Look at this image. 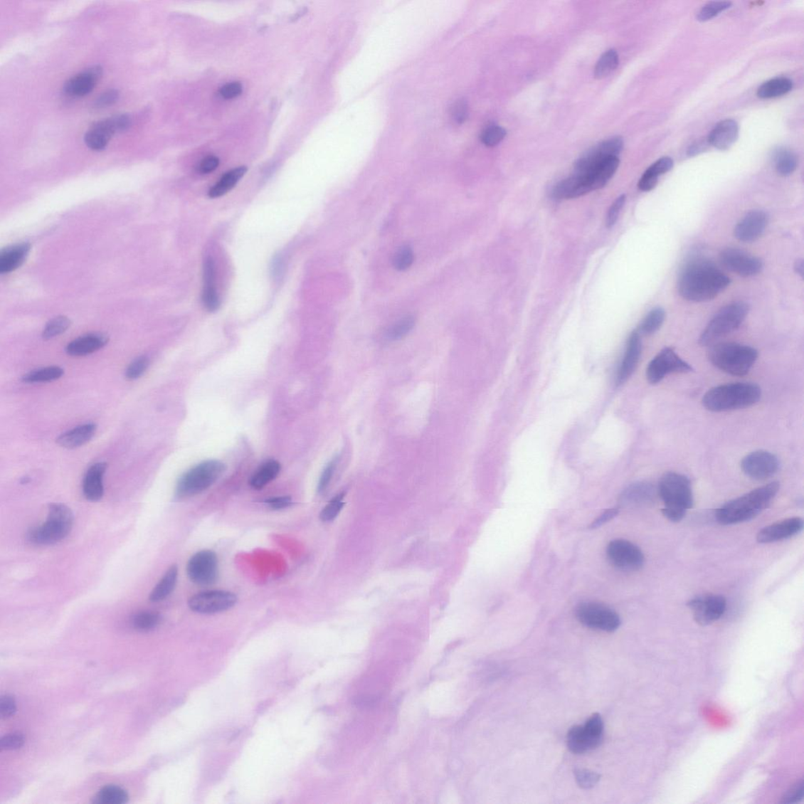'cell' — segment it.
I'll return each instance as SVG.
<instances>
[{"label": "cell", "instance_id": "03108f58", "mask_svg": "<svg viewBox=\"0 0 804 804\" xmlns=\"http://www.w3.org/2000/svg\"><path fill=\"white\" fill-rule=\"evenodd\" d=\"M794 270L796 274L799 275L801 277H803L804 265L803 260H798L794 265Z\"/></svg>", "mask_w": 804, "mask_h": 804}, {"label": "cell", "instance_id": "9a60e30c", "mask_svg": "<svg viewBox=\"0 0 804 804\" xmlns=\"http://www.w3.org/2000/svg\"><path fill=\"white\" fill-rule=\"evenodd\" d=\"M238 602V597L230 591L212 590L202 591L189 599V608L191 610L211 614L228 610Z\"/></svg>", "mask_w": 804, "mask_h": 804}, {"label": "cell", "instance_id": "ba28073f", "mask_svg": "<svg viewBox=\"0 0 804 804\" xmlns=\"http://www.w3.org/2000/svg\"><path fill=\"white\" fill-rule=\"evenodd\" d=\"M225 470V465L218 460H207L195 466L180 477L176 485V497L185 499L201 494L211 487Z\"/></svg>", "mask_w": 804, "mask_h": 804}, {"label": "cell", "instance_id": "603a6c76", "mask_svg": "<svg viewBox=\"0 0 804 804\" xmlns=\"http://www.w3.org/2000/svg\"><path fill=\"white\" fill-rule=\"evenodd\" d=\"M102 73V68L97 65L74 75L65 83V93L75 97L89 95L100 80Z\"/></svg>", "mask_w": 804, "mask_h": 804}, {"label": "cell", "instance_id": "e7e4bbea", "mask_svg": "<svg viewBox=\"0 0 804 804\" xmlns=\"http://www.w3.org/2000/svg\"><path fill=\"white\" fill-rule=\"evenodd\" d=\"M707 145H709L708 142H699L694 144V145L690 146V147L687 150L688 156L694 157V156H696L697 154H699L700 153H702V152H703L705 149H707Z\"/></svg>", "mask_w": 804, "mask_h": 804}, {"label": "cell", "instance_id": "ffe728a7", "mask_svg": "<svg viewBox=\"0 0 804 804\" xmlns=\"http://www.w3.org/2000/svg\"><path fill=\"white\" fill-rule=\"evenodd\" d=\"M769 218L763 211L749 212L735 226L734 237L739 241L751 243L760 238L768 225Z\"/></svg>", "mask_w": 804, "mask_h": 804}, {"label": "cell", "instance_id": "681fc988", "mask_svg": "<svg viewBox=\"0 0 804 804\" xmlns=\"http://www.w3.org/2000/svg\"><path fill=\"white\" fill-rule=\"evenodd\" d=\"M414 261L413 250L409 246L400 248L393 258V268L398 270H406L411 267Z\"/></svg>", "mask_w": 804, "mask_h": 804}, {"label": "cell", "instance_id": "e575fe53", "mask_svg": "<svg viewBox=\"0 0 804 804\" xmlns=\"http://www.w3.org/2000/svg\"><path fill=\"white\" fill-rule=\"evenodd\" d=\"M793 85L791 80L781 78L768 80L757 90V96L762 100L778 97L791 92Z\"/></svg>", "mask_w": 804, "mask_h": 804}, {"label": "cell", "instance_id": "277c9868", "mask_svg": "<svg viewBox=\"0 0 804 804\" xmlns=\"http://www.w3.org/2000/svg\"><path fill=\"white\" fill-rule=\"evenodd\" d=\"M658 494L663 500L664 517L673 522L685 517L694 504L692 484L684 475L676 472L665 474L658 485Z\"/></svg>", "mask_w": 804, "mask_h": 804}, {"label": "cell", "instance_id": "94428289", "mask_svg": "<svg viewBox=\"0 0 804 804\" xmlns=\"http://www.w3.org/2000/svg\"><path fill=\"white\" fill-rule=\"evenodd\" d=\"M265 503L272 508V509L280 510L291 506L292 504V499L290 497L287 496L276 497L265 499Z\"/></svg>", "mask_w": 804, "mask_h": 804}, {"label": "cell", "instance_id": "f1b7e54d", "mask_svg": "<svg viewBox=\"0 0 804 804\" xmlns=\"http://www.w3.org/2000/svg\"><path fill=\"white\" fill-rule=\"evenodd\" d=\"M97 425L89 423L75 427L60 435L56 443L65 449L74 450L86 445L96 434Z\"/></svg>", "mask_w": 804, "mask_h": 804}, {"label": "cell", "instance_id": "680465c9", "mask_svg": "<svg viewBox=\"0 0 804 804\" xmlns=\"http://www.w3.org/2000/svg\"><path fill=\"white\" fill-rule=\"evenodd\" d=\"M242 93V85L238 82H232L226 83L219 90V94L226 100H232V98L238 97Z\"/></svg>", "mask_w": 804, "mask_h": 804}, {"label": "cell", "instance_id": "f6af8a7d", "mask_svg": "<svg viewBox=\"0 0 804 804\" xmlns=\"http://www.w3.org/2000/svg\"><path fill=\"white\" fill-rule=\"evenodd\" d=\"M731 5V2L725 1L708 3L697 13V19L700 21H709L716 17L718 14L729 9Z\"/></svg>", "mask_w": 804, "mask_h": 804}, {"label": "cell", "instance_id": "8d00e7d4", "mask_svg": "<svg viewBox=\"0 0 804 804\" xmlns=\"http://www.w3.org/2000/svg\"><path fill=\"white\" fill-rule=\"evenodd\" d=\"M64 375V369L58 366H49L29 371L21 377L25 384L51 383L58 381Z\"/></svg>", "mask_w": 804, "mask_h": 804}, {"label": "cell", "instance_id": "6f0895ef", "mask_svg": "<svg viewBox=\"0 0 804 804\" xmlns=\"http://www.w3.org/2000/svg\"><path fill=\"white\" fill-rule=\"evenodd\" d=\"M336 467L337 460H333L324 470L317 488L318 492H321V494L328 488L329 485L332 480L334 472H335Z\"/></svg>", "mask_w": 804, "mask_h": 804}, {"label": "cell", "instance_id": "83f0119b", "mask_svg": "<svg viewBox=\"0 0 804 804\" xmlns=\"http://www.w3.org/2000/svg\"><path fill=\"white\" fill-rule=\"evenodd\" d=\"M655 490L648 482H637L629 485L619 497L621 506L634 507L648 504L653 502Z\"/></svg>", "mask_w": 804, "mask_h": 804}, {"label": "cell", "instance_id": "74e56055", "mask_svg": "<svg viewBox=\"0 0 804 804\" xmlns=\"http://www.w3.org/2000/svg\"><path fill=\"white\" fill-rule=\"evenodd\" d=\"M773 160H775L776 169L781 176H790L798 169V157L790 150L778 149Z\"/></svg>", "mask_w": 804, "mask_h": 804}, {"label": "cell", "instance_id": "5b68a950", "mask_svg": "<svg viewBox=\"0 0 804 804\" xmlns=\"http://www.w3.org/2000/svg\"><path fill=\"white\" fill-rule=\"evenodd\" d=\"M756 349L737 343H721L713 345L709 359L713 366L727 374L736 376L747 375L758 359Z\"/></svg>", "mask_w": 804, "mask_h": 804}, {"label": "cell", "instance_id": "ab89813d", "mask_svg": "<svg viewBox=\"0 0 804 804\" xmlns=\"http://www.w3.org/2000/svg\"><path fill=\"white\" fill-rule=\"evenodd\" d=\"M128 801L127 793L117 786H105L95 796L94 803L98 804H124Z\"/></svg>", "mask_w": 804, "mask_h": 804}, {"label": "cell", "instance_id": "44dd1931", "mask_svg": "<svg viewBox=\"0 0 804 804\" xmlns=\"http://www.w3.org/2000/svg\"><path fill=\"white\" fill-rule=\"evenodd\" d=\"M642 349L641 335L638 331H634L628 339L623 359L618 370L616 381L618 385L626 383L634 374L640 360Z\"/></svg>", "mask_w": 804, "mask_h": 804}, {"label": "cell", "instance_id": "816d5d0a", "mask_svg": "<svg viewBox=\"0 0 804 804\" xmlns=\"http://www.w3.org/2000/svg\"><path fill=\"white\" fill-rule=\"evenodd\" d=\"M625 202L626 196L623 194L618 197L616 201L612 203L605 220V224L608 228H611V227L616 224L620 211L623 209Z\"/></svg>", "mask_w": 804, "mask_h": 804}, {"label": "cell", "instance_id": "836d02e7", "mask_svg": "<svg viewBox=\"0 0 804 804\" xmlns=\"http://www.w3.org/2000/svg\"><path fill=\"white\" fill-rule=\"evenodd\" d=\"M247 170L246 166H239V168L227 171L218 183L210 189L208 196L211 199H218V197L229 193L232 189L236 186L241 178L245 176Z\"/></svg>", "mask_w": 804, "mask_h": 804}, {"label": "cell", "instance_id": "d6a6232c", "mask_svg": "<svg viewBox=\"0 0 804 804\" xmlns=\"http://www.w3.org/2000/svg\"><path fill=\"white\" fill-rule=\"evenodd\" d=\"M178 573L177 566L174 565L171 566L169 571L164 575L162 579L159 581L154 590L151 591L149 601L153 603H158L168 598L172 593L174 588H176Z\"/></svg>", "mask_w": 804, "mask_h": 804}, {"label": "cell", "instance_id": "1f68e13d", "mask_svg": "<svg viewBox=\"0 0 804 804\" xmlns=\"http://www.w3.org/2000/svg\"><path fill=\"white\" fill-rule=\"evenodd\" d=\"M30 251V245L21 244L7 248L0 254V273L9 274L26 261Z\"/></svg>", "mask_w": 804, "mask_h": 804}, {"label": "cell", "instance_id": "5bb4252c", "mask_svg": "<svg viewBox=\"0 0 804 804\" xmlns=\"http://www.w3.org/2000/svg\"><path fill=\"white\" fill-rule=\"evenodd\" d=\"M189 578L196 585H213L218 576V561L216 554L209 550L197 552L189 560L186 567Z\"/></svg>", "mask_w": 804, "mask_h": 804}, {"label": "cell", "instance_id": "f35d334b", "mask_svg": "<svg viewBox=\"0 0 804 804\" xmlns=\"http://www.w3.org/2000/svg\"><path fill=\"white\" fill-rule=\"evenodd\" d=\"M665 320V310L662 307H656L652 310L646 317L644 318L638 332L640 335H653V334L661 329Z\"/></svg>", "mask_w": 804, "mask_h": 804}, {"label": "cell", "instance_id": "52a82bcc", "mask_svg": "<svg viewBox=\"0 0 804 804\" xmlns=\"http://www.w3.org/2000/svg\"><path fill=\"white\" fill-rule=\"evenodd\" d=\"M749 312V307L744 302H734L723 307L712 317L699 339L702 346L714 344L721 339L739 329Z\"/></svg>", "mask_w": 804, "mask_h": 804}, {"label": "cell", "instance_id": "f546056e", "mask_svg": "<svg viewBox=\"0 0 804 804\" xmlns=\"http://www.w3.org/2000/svg\"><path fill=\"white\" fill-rule=\"evenodd\" d=\"M590 193L585 178L581 174L559 181L552 189V196L556 200H571Z\"/></svg>", "mask_w": 804, "mask_h": 804}, {"label": "cell", "instance_id": "7402d4cb", "mask_svg": "<svg viewBox=\"0 0 804 804\" xmlns=\"http://www.w3.org/2000/svg\"><path fill=\"white\" fill-rule=\"evenodd\" d=\"M803 521L800 518H791L766 527L757 535V541L761 544L773 543L788 539L801 532Z\"/></svg>", "mask_w": 804, "mask_h": 804}, {"label": "cell", "instance_id": "f907efd6", "mask_svg": "<svg viewBox=\"0 0 804 804\" xmlns=\"http://www.w3.org/2000/svg\"><path fill=\"white\" fill-rule=\"evenodd\" d=\"M574 775L576 783L585 790L593 788L601 780V776L598 773L585 769L575 770Z\"/></svg>", "mask_w": 804, "mask_h": 804}, {"label": "cell", "instance_id": "7dc6e473", "mask_svg": "<svg viewBox=\"0 0 804 804\" xmlns=\"http://www.w3.org/2000/svg\"><path fill=\"white\" fill-rule=\"evenodd\" d=\"M149 366V359L147 356H140L135 359L125 371V377L128 381H135L145 374Z\"/></svg>", "mask_w": 804, "mask_h": 804}, {"label": "cell", "instance_id": "8fae6325", "mask_svg": "<svg viewBox=\"0 0 804 804\" xmlns=\"http://www.w3.org/2000/svg\"><path fill=\"white\" fill-rule=\"evenodd\" d=\"M131 126V118L127 115L112 116L100 121L90 127L85 135L88 148L102 151L108 146L113 135L127 131Z\"/></svg>", "mask_w": 804, "mask_h": 804}, {"label": "cell", "instance_id": "ee69618b", "mask_svg": "<svg viewBox=\"0 0 804 804\" xmlns=\"http://www.w3.org/2000/svg\"><path fill=\"white\" fill-rule=\"evenodd\" d=\"M415 325V318L407 316L393 324L386 332V338L390 341H396L403 339L412 331Z\"/></svg>", "mask_w": 804, "mask_h": 804}, {"label": "cell", "instance_id": "6da1fadb", "mask_svg": "<svg viewBox=\"0 0 804 804\" xmlns=\"http://www.w3.org/2000/svg\"><path fill=\"white\" fill-rule=\"evenodd\" d=\"M731 284V279L711 262L696 260L682 269L678 291L688 301L702 302L715 299Z\"/></svg>", "mask_w": 804, "mask_h": 804}, {"label": "cell", "instance_id": "e0dca14e", "mask_svg": "<svg viewBox=\"0 0 804 804\" xmlns=\"http://www.w3.org/2000/svg\"><path fill=\"white\" fill-rule=\"evenodd\" d=\"M719 260L726 270L744 277L761 274L763 268L760 259L738 248L724 249Z\"/></svg>", "mask_w": 804, "mask_h": 804}, {"label": "cell", "instance_id": "4316f807", "mask_svg": "<svg viewBox=\"0 0 804 804\" xmlns=\"http://www.w3.org/2000/svg\"><path fill=\"white\" fill-rule=\"evenodd\" d=\"M109 342V337L103 333H90L75 339L65 348L72 356H83L101 350Z\"/></svg>", "mask_w": 804, "mask_h": 804}, {"label": "cell", "instance_id": "7a4b0ae2", "mask_svg": "<svg viewBox=\"0 0 804 804\" xmlns=\"http://www.w3.org/2000/svg\"><path fill=\"white\" fill-rule=\"evenodd\" d=\"M780 484L773 482L727 502L716 512L723 525L738 524L757 517L766 509L778 494Z\"/></svg>", "mask_w": 804, "mask_h": 804}, {"label": "cell", "instance_id": "2e32d148", "mask_svg": "<svg viewBox=\"0 0 804 804\" xmlns=\"http://www.w3.org/2000/svg\"><path fill=\"white\" fill-rule=\"evenodd\" d=\"M623 147L624 141L620 137H613L598 144L576 162L574 174H586L606 159L618 157Z\"/></svg>", "mask_w": 804, "mask_h": 804}, {"label": "cell", "instance_id": "db71d44e", "mask_svg": "<svg viewBox=\"0 0 804 804\" xmlns=\"http://www.w3.org/2000/svg\"><path fill=\"white\" fill-rule=\"evenodd\" d=\"M16 702L11 695H4L0 699V716L3 719L10 718L16 713Z\"/></svg>", "mask_w": 804, "mask_h": 804}, {"label": "cell", "instance_id": "11a10c76", "mask_svg": "<svg viewBox=\"0 0 804 804\" xmlns=\"http://www.w3.org/2000/svg\"><path fill=\"white\" fill-rule=\"evenodd\" d=\"M119 96L118 90L115 89L106 90L105 92L97 97L95 102V106L97 108L108 107V106L117 102Z\"/></svg>", "mask_w": 804, "mask_h": 804}, {"label": "cell", "instance_id": "d4e9b609", "mask_svg": "<svg viewBox=\"0 0 804 804\" xmlns=\"http://www.w3.org/2000/svg\"><path fill=\"white\" fill-rule=\"evenodd\" d=\"M619 165V158L618 157H613L606 159L604 162L596 165L593 169L586 174H581V176L585 177L589 191H597V189H602L608 184V181L614 176V174L618 171Z\"/></svg>", "mask_w": 804, "mask_h": 804}, {"label": "cell", "instance_id": "7bdbcfd3", "mask_svg": "<svg viewBox=\"0 0 804 804\" xmlns=\"http://www.w3.org/2000/svg\"><path fill=\"white\" fill-rule=\"evenodd\" d=\"M71 322L69 318L65 316H59L53 318L46 326L42 333L43 339H51L60 335H62L70 327Z\"/></svg>", "mask_w": 804, "mask_h": 804}, {"label": "cell", "instance_id": "9c48e42d", "mask_svg": "<svg viewBox=\"0 0 804 804\" xmlns=\"http://www.w3.org/2000/svg\"><path fill=\"white\" fill-rule=\"evenodd\" d=\"M603 722L594 714L583 726H574L567 734V746L572 753L582 754L597 749L603 740Z\"/></svg>", "mask_w": 804, "mask_h": 804}, {"label": "cell", "instance_id": "cb8c5ba5", "mask_svg": "<svg viewBox=\"0 0 804 804\" xmlns=\"http://www.w3.org/2000/svg\"><path fill=\"white\" fill-rule=\"evenodd\" d=\"M107 464L98 462L90 466L83 481V492L89 502H97L104 495L103 477Z\"/></svg>", "mask_w": 804, "mask_h": 804}, {"label": "cell", "instance_id": "60d3db41", "mask_svg": "<svg viewBox=\"0 0 804 804\" xmlns=\"http://www.w3.org/2000/svg\"><path fill=\"white\" fill-rule=\"evenodd\" d=\"M619 65V57L615 50L610 49L605 51L598 59L595 68V78L598 80L603 79L617 69Z\"/></svg>", "mask_w": 804, "mask_h": 804}, {"label": "cell", "instance_id": "484cf974", "mask_svg": "<svg viewBox=\"0 0 804 804\" xmlns=\"http://www.w3.org/2000/svg\"><path fill=\"white\" fill-rule=\"evenodd\" d=\"M739 135V127L738 123L734 120L727 119L720 121L712 129L707 140L709 145L719 150H726L729 149L738 140Z\"/></svg>", "mask_w": 804, "mask_h": 804}, {"label": "cell", "instance_id": "b9f144b4", "mask_svg": "<svg viewBox=\"0 0 804 804\" xmlns=\"http://www.w3.org/2000/svg\"><path fill=\"white\" fill-rule=\"evenodd\" d=\"M162 616L157 612H140L132 618V625L135 629L142 632L153 630L161 623Z\"/></svg>", "mask_w": 804, "mask_h": 804}, {"label": "cell", "instance_id": "d6986e66", "mask_svg": "<svg viewBox=\"0 0 804 804\" xmlns=\"http://www.w3.org/2000/svg\"><path fill=\"white\" fill-rule=\"evenodd\" d=\"M688 608L693 611L697 623L705 626L724 615L726 601L724 596L719 595L699 596L690 599Z\"/></svg>", "mask_w": 804, "mask_h": 804}, {"label": "cell", "instance_id": "be15d7a7", "mask_svg": "<svg viewBox=\"0 0 804 804\" xmlns=\"http://www.w3.org/2000/svg\"><path fill=\"white\" fill-rule=\"evenodd\" d=\"M618 510L616 508H612L605 511L601 517H598L589 527L591 529H595L602 527L605 522H608L613 518H615L618 514Z\"/></svg>", "mask_w": 804, "mask_h": 804}, {"label": "cell", "instance_id": "8992f818", "mask_svg": "<svg viewBox=\"0 0 804 804\" xmlns=\"http://www.w3.org/2000/svg\"><path fill=\"white\" fill-rule=\"evenodd\" d=\"M73 514L64 504L54 503L48 506L46 522L28 531L27 539L38 545H51L62 541L73 528Z\"/></svg>", "mask_w": 804, "mask_h": 804}, {"label": "cell", "instance_id": "9f6ffc18", "mask_svg": "<svg viewBox=\"0 0 804 804\" xmlns=\"http://www.w3.org/2000/svg\"><path fill=\"white\" fill-rule=\"evenodd\" d=\"M803 791L804 786L803 781L801 780L799 781V783L795 784L793 787H791L790 790L785 794L784 798H783V803H795L800 802L803 799Z\"/></svg>", "mask_w": 804, "mask_h": 804}, {"label": "cell", "instance_id": "4dcf8cb0", "mask_svg": "<svg viewBox=\"0 0 804 804\" xmlns=\"http://www.w3.org/2000/svg\"><path fill=\"white\" fill-rule=\"evenodd\" d=\"M673 165V160L669 157L659 159L642 174L638 184L640 191L643 192L653 191L657 185L659 176L671 171Z\"/></svg>", "mask_w": 804, "mask_h": 804}, {"label": "cell", "instance_id": "f5cc1de1", "mask_svg": "<svg viewBox=\"0 0 804 804\" xmlns=\"http://www.w3.org/2000/svg\"><path fill=\"white\" fill-rule=\"evenodd\" d=\"M24 736L20 733H14L4 736L0 740V748L4 750L18 749L24 745Z\"/></svg>", "mask_w": 804, "mask_h": 804}, {"label": "cell", "instance_id": "c3c4849f", "mask_svg": "<svg viewBox=\"0 0 804 804\" xmlns=\"http://www.w3.org/2000/svg\"><path fill=\"white\" fill-rule=\"evenodd\" d=\"M507 134L505 129L497 125L485 128L481 135V140L487 147H495L502 142Z\"/></svg>", "mask_w": 804, "mask_h": 804}, {"label": "cell", "instance_id": "7c38bea8", "mask_svg": "<svg viewBox=\"0 0 804 804\" xmlns=\"http://www.w3.org/2000/svg\"><path fill=\"white\" fill-rule=\"evenodd\" d=\"M693 369L682 360L672 347H665L649 363L647 379L650 384H657L672 374H687Z\"/></svg>", "mask_w": 804, "mask_h": 804}, {"label": "cell", "instance_id": "d590c367", "mask_svg": "<svg viewBox=\"0 0 804 804\" xmlns=\"http://www.w3.org/2000/svg\"><path fill=\"white\" fill-rule=\"evenodd\" d=\"M280 471V465L276 460L265 462L251 477L250 485L255 490H261L275 480Z\"/></svg>", "mask_w": 804, "mask_h": 804}, {"label": "cell", "instance_id": "6125c7cd", "mask_svg": "<svg viewBox=\"0 0 804 804\" xmlns=\"http://www.w3.org/2000/svg\"><path fill=\"white\" fill-rule=\"evenodd\" d=\"M219 165L218 158L214 156H208L203 158L199 166V171L201 174H209L214 171Z\"/></svg>", "mask_w": 804, "mask_h": 804}, {"label": "cell", "instance_id": "91938a15", "mask_svg": "<svg viewBox=\"0 0 804 804\" xmlns=\"http://www.w3.org/2000/svg\"><path fill=\"white\" fill-rule=\"evenodd\" d=\"M452 115L457 124L464 123L468 116V107L466 102L459 101L455 104L453 107Z\"/></svg>", "mask_w": 804, "mask_h": 804}, {"label": "cell", "instance_id": "3957f363", "mask_svg": "<svg viewBox=\"0 0 804 804\" xmlns=\"http://www.w3.org/2000/svg\"><path fill=\"white\" fill-rule=\"evenodd\" d=\"M761 398V389L758 385L732 383L709 390L704 394L702 404L711 412L720 413L753 406Z\"/></svg>", "mask_w": 804, "mask_h": 804}, {"label": "cell", "instance_id": "4fadbf2b", "mask_svg": "<svg viewBox=\"0 0 804 804\" xmlns=\"http://www.w3.org/2000/svg\"><path fill=\"white\" fill-rule=\"evenodd\" d=\"M606 555L614 567L626 572L639 571L645 561L638 546L623 539L611 541L606 549Z\"/></svg>", "mask_w": 804, "mask_h": 804}, {"label": "cell", "instance_id": "30bf717a", "mask_svg": "<svg viewBox=\"0 0 804 804\" xmlns=\"http://www.w3.org/2000/svg\"><path fill=\"white\" fill-rule=\"evenodd\" d=\"M576 617L588 628L613 633L620 625L618 614L609 606L595 602H586L576 606Z\"/></svg>", "mask_w": 804, "mask_h": 804}, {"label": "cell", "instance_id": "bcb514c9", "mask_svg": "<svg viewBox=\"0 0 804 804\" xmlns=\"http://www.w3.org/2000/svg\"><path fill=\"white\" fill-rule=\"evenodd\" d=\"M344 494H340L336 496L324 507L320 514V519L323 522H331L338 517L345 505L344 502Z\"/></svg>", "mask_w": 804, "mask_h": 804}, {"label": "cell", "instance_id": "ac0fdd59", "mask_svg": "<svg viewBox=\"0 0 804 804\" xmlns=\"http://www.w3.org/2000/svg\"><path fill=\"white\" fill-rule=\"evenodd\" d=\"M779 465V460L776 455L764 450L747 455L741 462L743 472L755 480L769 479L778 472Z\"/></svg>", "mask_w": 804, "mask_h": 804}]
</instances>
